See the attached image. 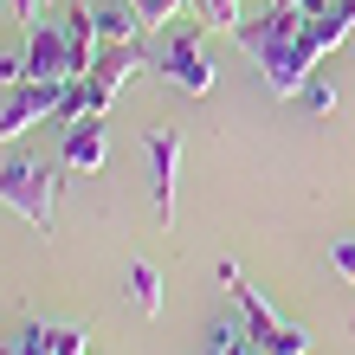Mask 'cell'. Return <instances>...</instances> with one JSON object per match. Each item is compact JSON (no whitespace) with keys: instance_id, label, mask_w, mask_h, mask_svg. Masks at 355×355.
<instances>
[{"instance_id":"obj_8","label":"cell","mask_w":355,"mask_h":355,"mask_svg":"<svg viewBox=\"0 0 355 355\" xmlns=\"http://www.w3.org/2000/svg\"><path fill=\"white\" fill-rule=\"evenodd\" d=\"M103 149H110L103 116H85L78 130H65V168H71V175H97V168H103Z\"/></svg>"},{"instance_id":"obj_21","label":"cell","mask_w":355,"mask_h":355,"mask_svg":"<svg viewBox=\"0 0 355 355\" xmlns=\"http://www.w3.org/2000/svg\"><path fill=\"white\" fill-rule=\"evenodd\" d=\"M271 7H297V0H271Z\"/></svg>"},{"instance_id":"obj_7","label":"cell","mask_w":355,"mask_h":355,"mask_svg":"<svg viewBox=\"0 0 355 355\" xmlns=\"http://www.w3.org/2000/svg\"><path fill=\"white\" fill-rule=\"evenodd\" d=\"M149 162H155V220L175 226V175H181V136L175 130H149Z\"/></svg>"},{"instance_id":"obj_11","label":"cell","mask_w":355,"mask_h":355,"mask_svg":"<svg viewBox=\"0 0 355 355\" xmlns=\"http://www.w3.org/2000/svg\"><path fill=\"white\" fill-rule=\"evenodd\" d=\"M130 297L142 317H162V271L155 265H130Z\"/></svg>"},{"instance_id":"obj_4","label":"cell","mask_w":355,"mask_h":355,"mask_svg":"<svg viewBox=\"0 0 355 355\" xmlns=\"http://www.w3.org/2000/svg\"><path fill=\"white\" fill-rule=\"evenodd\" d=\"M142 65H149V58H142V46L136 39H123V46H103L97 52V65H91V116H110V103H116V91L130 85V78H142Z\"/></svg>"},{"instance_id":"obj_15","label":"cell","mask_w":355,"mask_h":355,"mask_svg":"<svg viewBox=\"0 0 355 355\" xmlns=\"http://www.w3.org/2000/svg\"><path fill=\"white\" fill-rule=\"evenodd\" d=\"M297 97H304V110H317V116H329V110H336V85H329V78H310Z\"/></svg>"},{"instance_id":"obj_14","label":"cell","mask_w":355,"mask_h":355,"mask_svg":"<svg viewBox=\"0 0 355 355\" xmlns=\"http://www.w3.org/2000/svg\"><path fill=\"white\" fill-rule=\"evenodd\" d=\"M200 13L214 19V26H226V33L245 26V0H200Z\"/></svg>"},{"instance_id":"obj_3","label":"cell","mask_w":355,"mask_h":355,"mask_svg":"<svg viewBox=\"0 0 355 355\" xmlns=\"http://www.w3.org/2000/svg\"><path fill=\"white\" fill-rule=\"evenodd\" d=\"M220 284L233 291V304L245 310V336H252V343H259L265 355H310V336H304L297 323L271 317V304H265L259 291H252V284L239 278V265H220Z\"/></svg>"},{"instance_id":"obj_5","label":"cell","mask_w":355,"mask_h":355,"mask_svg":"<svg viewBox=\"0 0 355 355\" xmlns=\"http://www.w3.org/2000/svg\"><path fill=\"white\" fill-rule=\"evenodd\" d=\"M26 78L39 85H58V78H71V46H65V13L46 19L39 13L26 26Z\"/></svg>"},{"instance_id":"obj_2","label":"cell","mask_w":355,"mask_h":355,"mask_svg":"<svg viewBox=\"0 0 355 355\" xmlns=\"http://www.w3.org/2000/svg\"><path fill=\"white\" fill-rule=\"evenodd\" d=\"M52 194H58V175L46 162H26V155L0 162V207H13L33 233H52Z\"/></svg>"},{"instance_id":"obj_20","label":"cell","mask_w":355,"mask_h":355,"mask_svg":"<svg viewBox=\"0 0 355 355\" xmlns=\"http://www.w3.org/2000/svg\"><path fill=\"white\" fill-rule=\"evenodd\" d=\"M0 355H19V349H13V343H0Z\"/></svg>"},{"instance_id":"obj_17","label":"cell","mask_w":355,"mask_h":355,"mask_svg":"<svg viewBox=\"0 0 355 355\" xmlns=\"http://www.w3.org/2000/svg\"><path fill=\"white\" fill-rule=\"evenodd\" d=\"M19 85H26V58H0V91H19Z\"/></svg>"},{"instance_id":"obj_18","label":"cell","mask_w":355,"mask_h":355,"mask_svg":"<svg viewBox=\"0 0 355 355\" xmlns=\"http://www.w3.org/2000/svg\"><path fill=\"white\" fill-rule=\"evenodd\" d=\"M58 355H85V329H71V323H65V343H58Z\"/></svg>"},{"instance_id":"obj_1","label":"cell","mask_w":355,"mask_h":355,"mask_svg":"<svg viewBox=\"0 0 355 355\" xmlns=\"http://www.w3.org/2000/svg\"><path fill=\"white\" fill-rule=\"evenodd\" d=\"M207 26H214L207 13H181L175 26H162L155 71L168 78L181 97H207V91H214V78H220L214 65H207Z\"/></svg>"},{"instance_id":"obj_6","label":"cell","mask_w":355,"mask_h":355,"mask_svg":"<svg viewBox=\"0 0 355 355\" xmlns=\"http://www.w3.org/2000/svg\"><path fill=\"white\" fill-rule=\"evenodd\" d=\"M58 97H65V78H58V85H39V78H26L19 91H7V110H0V142L26 136L33 123H52V116H58Z\"/></svg>"},{"instance_id":"obj_16","label":"cell","mask_w":355,"mask_h":355,"mask_svg":"<svg viewBox=\"0 0 355 355\" xmlns=\"http://www.w3.org/2000/svg\"><path fill=\"white\" fill-rule=\"evenodd\" d=\"M329 265H336V278L355 284V239H336V245H329Z\"/></svg>"},{"instance_id":"obj_10","label":"cell","mask_w":355,"mask_h":355,"mask_svg":"<svg viewBox=\"0 0 355 355\" xmlns=\"http://www.w3.org/2000/svg\"><path fill=\"white\" fill-rule=\"evenodd\" d=\"M91 19H97V39H103V46L142 39V13H136V0H103V7H91Z\"/></svg>"},{"instance_id":"obj_12","label":"cell","mask_w":355,"mask_h":355,"mask_svg":"<svg viewBox=\"0 0 355 355\" xmlns=\"http://www.w3.org/2000/svg\"><path fill=\"white\" fill-rule=\"evenodd\" d=\"M58 343H65V323H26V329L13 336L19 355H58Z\"/></svg>"},{"instance_id":"obj_9","label":"cell","mask_w":355,"mask_h":355,"mask_svg":"<svg viewBox=\"0 0 355 355\" xmlns=\"http://www.w3.org/2000/svg\"><path fill=\"white\" fill-rule=\"evenodd\" d=\"M65 46H71V78H91L97 52H103V39H97V19H91V7H65Z\"/></svg>"},{"instance_id":"obj_13","label":"cell","mask_w":355,"mask_h":355,"mask_svg":"<svg viewBox=\"0 0 355 355\" xmlns=\"http://www.w3.org/2000/svg\"><path fill=\"white\" fill-rule=\"evenodd\" d=\"M207 355H265V349L245 336L239 323H214V336H207Z\"/></svg>"},{"instance_id":"obj_19","label":"cell","mask_w":355,"mask_h":355,"mask_svg":"<svg viewBox=\"0 0 355 355\" xmlns=\"http://www.w3.org/2000/svg\"><path fill=\"white\" fill-rule=\"evenodd\" d=\"M13 19H19V26H33V19H39V0H13Z\"/></svg>"}]
</instances>
